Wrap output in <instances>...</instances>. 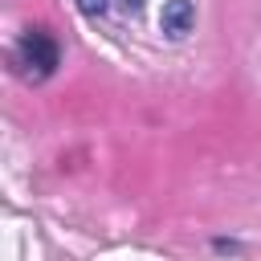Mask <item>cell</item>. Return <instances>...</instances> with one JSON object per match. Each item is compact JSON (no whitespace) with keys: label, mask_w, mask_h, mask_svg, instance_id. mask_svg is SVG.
<instances>
[{"label":"cell","mask_w":261,"mask_h":261,"mask_svg":"<svg viewBox=\"0 0 261 261\" xmlns=\"http://www.w3.org/2000/svg\"><path fill=\"white\" fill-rule=\"evenodd\" d=\"M16 57H20L24 73H29L33 82H41V77H49V73L57 69V41H53L45 29H29V33L20 37Z\"/></svg>","instance_id":"1"},{"label":"cell","mask_w":261,"mask_h":261,"mask_svg":"<svg viewBox=\"0 0 261 261\" xmlns=\"http://www.w3.org/2000/svg\"><path fill=\"white\" fill-rule=\"evenodd\" d=\"M192 20H196V8H192V0H167V4H163V12H159V29H163L171 41L188 37Z\"/></svg>","instance_id":"2"},{"label":"cell","mask_w":261,"mask_h":261,"mask_svg":"<svg viewBox=\"0 0 261 261\" xmlns=\"http://www.w3.org/2000/svg\"><path fill=\"white\" fill-rule=\"evenodd\" d=\"M77 8H82L86 16H102V12H106V0H77Z\"/></svg>","instance_id":"3"},{"label":"cell","mask_w":261,"mask_h":261,"mask_svg":"<svg viewBox=\"0 0 261 261\" xmlns=\"http://www.w3.org/2000/svg\"><path fill=\"white\" fill-rule=\"evenodd\" d=\"M122 8L126 12H143V0H122Z\"/></svg>","instance_id":"4"}]
</instances>
